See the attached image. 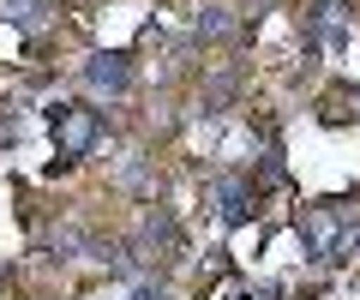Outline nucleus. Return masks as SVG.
Masks as SVG:
<instances>
[{
    "label": "nucleus",
    "mask_w": 360,
    "mask_h": 300,
    "mask_svg": "<svg viewBox=\"0 0 360 300\" xmlns=\"http://www.w3.org/2000/svg\"><path fill=\"white\" fill-rule=\"evenodd\" d=\"M96 138H103V115L84 103H66L54 108V144H60V162H78L96 150Z\"/></svg>",
    "instance_id": "1"
},
{
    "label": "nucleus",
    "mask_w": 360,
    "mask_h": 300,
    "mask_svg": "<svg viewBox=\"0 0 360 300\" xmlns=\"http://www.w3.org/2000/svg\"><path fill=\"white\" fill-rule=\"evenodd\" d=\"M84 84H90V91H108V96H127L132 91L127 54H90V60H84Z\"/></svg>",
    "instance_id": "2"
},
{
    "label": "nucleus",
    "mask_w": 360,
    "mask_h": 300,
    "mask_svg": "<svg viewBox=\"0 0 360 300\" xmlns=\"http://www.w3.org/2000/svg\"><path fill=\"white\" fill-rule=\"evenodd\" d=\"M217 198H222V204H217V210H222V222H240L246 210L258 204V186H252V181H222V186H217Z\"/></svg>",
    "instance_id": "3"
},
{
    "label": "nucleus",
    "mask_w": 360,
    "mask_h": 300,
    "mask_svg": "<svg viewBox=\"0 0 360 300\" xmlns=\"http://www.w3.org/2000/svg\"><path fill=\"white\" fill-rule=\"evenodd\" d=\"M193 30H198V37H205V42H229V37H234V30H240V25H234V13H229V6H198Z\"/></svg>",
    "instance_id": "4"
},
{
    "label": "nucleus",
    "mask_w": 360,
    "mask_h": 300,
    "mask_svg": "<svg viewBox=\"0 0 360 300\" xmlns=\"http://www.w3.org/2000/svg\"><path fill=\"white\" fill-rule=\"evenodd\" d=\"M307 240H312V252H336V222L324 210H307Z\"/></svg>",
    "instance_id": "5"
},
{
    "label": "nucleus",
    "mask_w": 360,
    "mask_h": 300,
    "mask_svg": "<svg viewBox=\"0 0 360 300\" xmlns=\"http://www.w3.org/2000/svg\"><path fill=\"white\" fill-rule=\"evenodd\" d=\"M0 18H6V25H37L42 0H0Z\"/></svg>",
    "instance_id": "6"
},
{
    "label": "nucleus",
    "mask_w": 360,
    "mask_h": 300,
    "mask_svg": "<svg viewBox=\"0 0 360 300\" xmlns=\"http://www.w3.org/2000/svg\"><path fill=\"white\" fill-rule=\"evenodd\" d=\"M342 115H360V91H330L324 96V120H342Z\"/></svg>",
    "instance_id": "7"
},
{
    "label": "nucleus",
    "mask_w": 360,
    "mask_h": 300,
    "mask_svg": "<svg viewBox=\"0 0 360 300\" xmlns=\"http://www.w3.org/2000/svg\"><path fill=\"white\" fill-rule=\"evenodd\" d=\"M270 6H276V0H246V13H252V18H258V13H270Z\"/></svg>",
    "instance_id": "8"
}]
</instances>
